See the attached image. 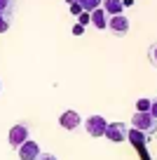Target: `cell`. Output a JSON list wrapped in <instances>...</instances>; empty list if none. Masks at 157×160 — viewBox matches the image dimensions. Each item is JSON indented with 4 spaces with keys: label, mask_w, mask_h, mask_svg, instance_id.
<instances>
[{
    "label": "cell",
    "mask_w": 157,
    "mask_h": 160,
    "mask_svg": "<svg viewBox=\"0 0 157 160\" xmlns=\"http://www.w3.org/2000/svg\"><path fill=\"white\" fill-rule=\"evenodd\" d=\"M12 10H14V0H0V14L10 17Z\"/></svg>",
    "instance_id": "12"
},
{
    "label": "cell",
    "mask_w": 157,
    "mask_h": 160,
    "mask_svg": "<svg viewBox=\"0 0 157 160\" xmlns=\"http://www.w3.org/2000/svg\"><path fill=\"white\" fill-rule=\"evenodd\" d=\"M70 12H73V14H80V12H82V10H80V5H78V2H75V5H70Z\"/></svg>",
    "instance_id": "20"
},
{
    "label": "cell",
    "mask_w": 157,
    "mask_h": 160,
    "mask_svg": "<svg viewBox=\"0 0 157 160\" xmlns=\"http://www.w3.org/2000/svg\"><path fill=\"white\" fill-rule=\"evenodd\" d=\"M82 33H84V26L75 24V26H73V35H82Z\"/></svg>",
    "instance_id": "19"
},
{
    "label": "cell",
    "mask_w": 157,
    "mask_h": 160,
    "mask_svg": "<svg viewBox=\"0 0 157 160\" xmlns=\"http://www.w3.org/2000/svg\"><path fill=\"white\" fill-rule=\"evenodd\" d=\"M28 125H24V122H17V125L10 127V132H7V141H10V146H14V148H19L21 144H24L26 139H28Z\"/></svg>",
    "instance_id": "3"
},
{
    "label": "cell",
    "mask_w": 157,
    "mask_h": 160,
    "mask_svg": "<svg viewBox=\"0 0 157 160\" xmlns=\"http://www.w3.org/2000/svg\"><path fill=\"white\" fill-rule=\"evenodd\" d=\"M148 139H150V137H148L145 132L136 130V127H131V130L127 132V141H131L134 146H145V144H148Z\"/></svg>",
    "instance_id": "9"
},
{
    "label": "cell",
    "mask_w": 157,
    "mask_h": 160,
    "mask_svg": "<svg viewBox=\"0 0 157 160\" xmlns=\"http://www.w3.org/2000/svg\"><path fill=\"white\" fill-rule=\"evenodd\" d=\"M89 21H92L96 28H108V14L103 7H96L94 12H89Z\"/></svg>",
    "instance_id": "8"
},
{
    "label": "cell",
    "mask_w": 157,
    "mask_h": 160,
    "mask_svg": "<svg viewBox=\"0 0 157 160\" xmlns=\"http://www.w3.org/2000/svg\"><path fill=\"white\" fill-rule=\"evenodd\" d=\"M101 7L106 10V14H108V17H113V14H122V10H124L122 0H103Z\"/></svg>",
    "instance_id": "10"
},
{
    "label": "cell",
    "mask_w": 157,
    "mask_h": 160,
    "mask_svg": "<svg viewBox=\"0 0 157 160\" xmlns=\"http://www.w3.org/2000/svg\"><path fill=\"white\" fill-rule=\"evenodd\" d=\"M7 28H10V17H5V14H0V33H5Z\"/></svg>",
    "instance_id": "15"
},
{
    "label": "cell",
    "mask_w": 157,
    "mask_h": 160,
    "mask_svg": "<svg viewBox=\"0 0 157 160\" xmlns=\"http://www.w3.org/2000/svg\"><path fill=\"white\" fill-rule=\"evenodd\" d=\"M106 127H108V122H106L103 115H89V118L84 120V130H87V134L96 137V139L106 134Z\"/></svg>",
    "instance_id": "2"
},
{
    "label": "cell",
    "mask_w": 157,
    "mask_h": 160,
    "mask_svg": "<svg viewBox=\"0 0 157 160\" xmlns=\"http://www.w3.org/2000/svg\"><path fill=\"white\" fill-rule=\"evenodd\" d=\"M127 125L124 122H108V127H106V139H110L113 144H120V141H127Z\"/></svg>",
    "instance_id": "4"
},
{
    "label": "cell",
    "mask_w": 157,
    "mask_h": 160,
    "mask_svg": "<svg viewBox=\"0 0 157 160\" xmlns=\"http://www.w3.org/2000/svg\"><path fill=\"white\" fill-rule=\"evenodd\" d=\"M122 5H124V7H131V5H134V0H122Z\"/></svg>",
    "instance_id": "21"
},
{
    "label": "cell",
    "mask_w": 157,
    "mask_h": 160,
    "mask_svg": "<svg viewBox=\"0 0 157 160\" xmlns=\"http://www.w3.org/2000/svg\"><path fill=\"white\" fill-rule=\"evenodd\" d=\"M89 24V12H80V26Z\"/></svg>",
    "instance_id": "16"
},
{
    "label": "cell",
    "mask_w": 157,
    "mask_h": 160,
    "mask_svg": "<svg viewBox=\"0 0 157 160\" xmlns=\"http://www.w3.org/2000/svg\"><path fill=\"white\" fill-rule=\"evenodd\" d=\"M131 127L145 132V134H152V132H157V120L150 115V111H136L131 118Z\"/></svg>",
    "instance_id": "1"
},
{
    "label": "cell",
    "mask_w": 157,
    "mask_h": 160,
    "mask_svg": "<svg viewBox=\"0 0 157 160\" xmlns=\"http://www.w3.org/2000/svg\"><path fill=\"white\" fill-rule=\"evenodd\" d=\"M148 59H150V64L157 68V42H152V45L148 47Z\"/></svg>",
    "instance_id": "13"
},
{
    "label": "cell",
    "mask_w": 157,
    "mask_h": 160,
    "mask_svg": "<svg viewBox=\"0 0 157 160\" xmlns=\"http://www.w3.org/2000/svg\"><path fill=\"white\" fill-rule=\"evenodd\" d=\"M150 104H152V99H138L136 101V111H150Z\"/></svg>",
    "instance_id": "14"
},
{
    "label": "cell",
    "mask_w": 157,
    "mask_h": 160,
    "mask_svg": "<svg viewBox=\"0 0 157 160\" xmlns=\"http://www.w3.org/2000/svg\"><path fill=\"white\" fill-rule=\"evenodd\" d=\"M59 125L64 127V130L73 132L80 127V113H75V111H64V113L59 115Z\"/></svg>",
    "instance_id": "7"
},
{
    "label": "cell",
    "mask_w": 157,
    "mask_h": 160,
    "mask_svg": "<svg viewBox=\"0 0 157 160\" xmlns=\"http://www.w3.org/2000/svg\"><path fill=\"white\" fill-rule=\"evenodd\" d=\"M108 28L113 31L115 35H127V31H129V19L124 14H113V17H108Z\"/></svg>",
    "instance_id": "6"
},
{
    "label": "cell",
    "mask_w": 157,
    "mask_h": 160,
    "mask_svg": "<svg viewBox=\"0 0 157 160\" xmlns=\"http://www.w3.org/2000/svg\"><path fill=\"white\" fill-rule=\"evenodd\" d=\"M17 153H19V158H21V160H38V155L42 153V151H40L38 141L26 139L24 144H21L19 148H17Z\"/></svg>",
    "instance_id": "5"
},
{
    "label": "cell",
    "mask_w": 157,
    "mask_h": 160,
    "mask_svg": "<svg viewBox=\"0 0 157 160\" xmlns=\"http://www.w3.org/2000/svg\"><path fill=\"white\" fill-rule=\"evenodd\" d=\"M150 115L157 120V99H152V104H150Z\"/></svg>",
    "instance_id": "18"
},
{
    "label": "cell",
    "mask_w": 157,
    "mask_h": 160,
    "mask_svg": "<svg viewBox=\"0 0 157 160\" xmlns=\"http://www.w3.org/2000/svg\"><path fill=\"white\" fill-rule=\"evenodd\" d=\"M66 2H68V5H75V2H78V0H66Z\"/></svg>",
    "instance_id": "22"
},
{
    "label": "cell",
    "mask_w": 157,
    "mask_h": 160,
    "mask_svg": "<svg viewBox=\"0 0 157 160\" xmlns=\"http://www.w3.org/2000/svg\"><path fill=\"white\" fill-rule=\"evenodd\" d=\"M38 160H59V158H56V155H52V153H40Z\"/></svg>",
    "instance_id": "17"
},
{
    "label": "cell",
    "mask_w": 157,
    "mask_h": 160,
    "mask_svg": "<svg viewBox=\"0 0 157 160\" xmlns=\"http://www.w3.org/2000/svg\"><path fill=\"white\" fill-rule=\"evenodd\" d=\"M101 2L103 0H78V5H80L82 12H94L96 7H101Z\"/></svg>",
    "instance_id": "11"
}]
</instances>
